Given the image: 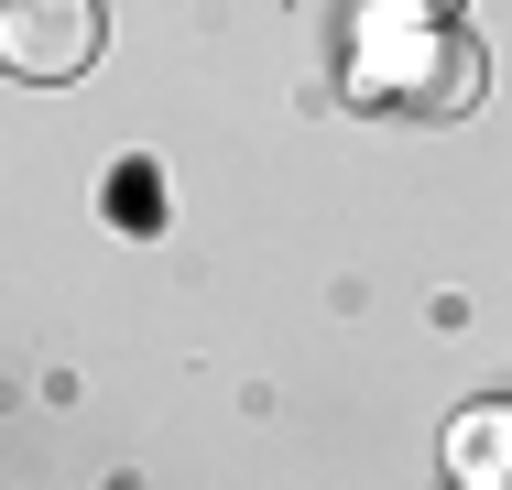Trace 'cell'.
<instances>
[{"mask_svg": "<svg viewBox=\"0 0 512 490\" xmlns=\"http://www.w3.org/2000/svg\"><path fill=\"white\" fill-rule=\"evenodd\" d=\"M447 480L458 490H512V403H469L447 425Z\"/></svg>", "mask_w": 512, "mask_h": 490, "instance_id": "3", "label": "cell"}, {"mask_svg": "<svg viewBox=\"0 0 512 490\" xmlns=\"http://www.w3.org/2000/svg\"><path fill=\"white\" fill-rule=\"evenodd\" d=\"M480 44L447 22V11H414V0H382L371 33H360V98H393V109H425V120H458L480 109Z\"/></svg>", "mask_w": 512, "mask_h": 490, "instance_id": "1", "label": "cell"}, {"mask_svg": "<svg viewBox=\"0 0 512 490\" xmlns=\"http://www.w3.org/2000/svg\"><path fill=\"white\" fill-rule=\"evenodd\" d=\"M414 11H458V0H414Z\"/></svg>", "mask_w": 512, "mask_h": 490, "instance_id": "4", "label": "cell"}, {"mask_svg": "<svg viewBox=\"0 0 512 490\" xmlns=\"http://www.w3.org/2000/svg\"><path fill=\"white\" fill-rule=\"evenodd\" d=\"M0 66L33 88H66L99 66V0H0Z\"/></svg>", "mask_w": 512, "mask_h": 490, "instance_id": "2", "label": "cell"}]
</instances>
